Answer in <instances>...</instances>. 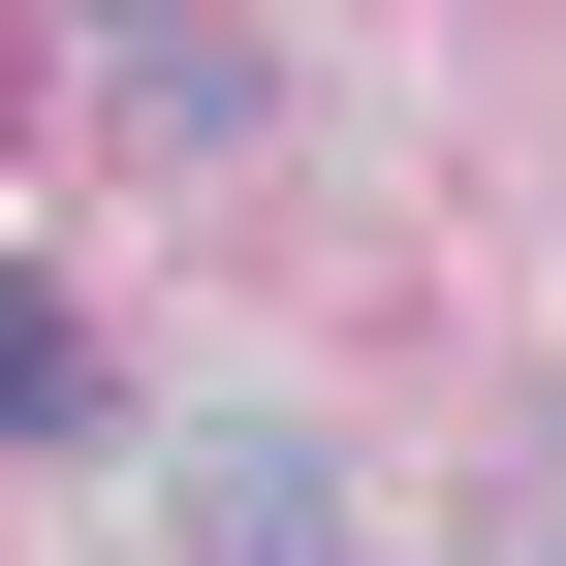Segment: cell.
Returning <instances> with one entry per match:
<instances>
[{"instance_id": "obj_1", "label": "cell", "mask_w": 566, "mask_h": 566, "mask_svg": "<svg viewBox=\"0 0 566 566\" xmlns=\"http://www.w3.org/2000/svg\"><path fill=\"white\" fill-rule=\"evenodd\" d=\"M95 409V346H63V283H0V441H63Z\"/></svg>"}]
</instances>
